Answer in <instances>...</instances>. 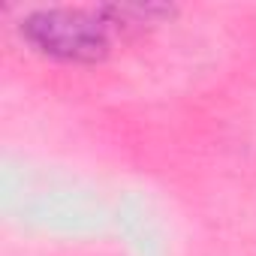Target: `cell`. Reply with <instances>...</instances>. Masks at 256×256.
<instances>
[{
	"label": "cell",
	"mask_w": 256,
	"mask_h": 256,
	"mask_svg": "<svg viewBox=\"0 0 256 256\" xmlns=\"http://www.w3.org/2000/svg\"><path fill=\"white\" fill-rule=\"evenodd\" d=\"M108 22L100 10H36L24 18V40L64 64H96L108 52Z\"/></svg>",
	"instance_id": "cell-1"
}]
</instances>
